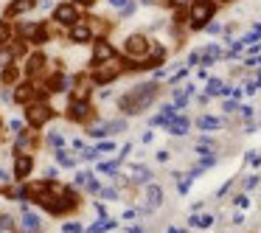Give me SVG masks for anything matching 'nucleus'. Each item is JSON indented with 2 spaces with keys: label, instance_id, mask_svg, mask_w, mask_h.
I'll list each match as a JSON object with an SVG mask.
<instances>
[{
  "label": "nucleus",
  "instance_id": "5",
  "mask_svg": "<svg viewBox=\"0 0 261 233\" xmlns=\"http://www.w3.org/2000/svg\"><path fill=\"white\" fill-rule=\"evenodd\" d=\"M124 70V65L121 62H115V59H107V62H101V67H99V73H96V82H113L118 73Z\"/></svg>",
  "mask_w": 261,
  "mask_h": 233
},
{
  "label": "nucleus",
  "instance_id": "3",
  "mask_svg": "<svg viewBox=\"0 0 261 233\" xmlns=\"http://www.w3.org/2000/svg\"><path fill=\"white\" fill-rule=\"evenodd\" d=\"M51 115H54V110L48 104H28V124L31 127H42Z\"/></svg>",
  "mask_w": 261,
  "mask_h": 233
},
{
  "label": "nucleus",
  "instance_id": "24",
  "mask_svg": "<svg viewBox=\"0 0 261 233\" xmlns=\"http://www.w3.org/2000/svg\"><path fill=\"white\" fill-rule=\"evenodd\" d=\"M62 231H65V233H79V225H73V222H70V225H65Z\"/></svg>",
  "mask_w": 261,
  "mask_h": 233
},
{
  "label": "nucleus",
  "instance_id": "26",
  "mask_svg": "<svg viewBox=\"0 0 261 233\" xmlns=\"http://www.w3.org/2000/svg\"><path fill=\"white\" fill-rule=\"evenodd\" d=\"M171 3H174V6L180 9V6H185V3H188V0H171Z\"/></svg>",
  "mask_w": 261,
  "mask_h": 233
},
{
  "label": "nucleus",
  "instance_id": "12",
  "mask_svg": "<svg viewBox=\"0 0 261 233\" xmlns=\"http://www.w3.org/2000/svg\"><path fill=\"white\" fill-rule=\"evenodd\" d=\"M14 99L20 101V104H28V101L34 99V87H31V85H20L17 93H14Z\"/></svg>",
  "mask_w": 261,
  "mask_h": 233
},
{
  "label": "nucleus",
  "instance_id": "25",
  "mask_svg": "<svg viewBox=\"0 0 261 233\" xmlns=\"http://www.w3.org/2000/svg\"><path fill=\"white\" fill-rule=\"evenodd\" d=\"M110 6H126V0H107Z\"/></svg>",
  "mask_w": 261,
  "mask_h": 233
},
{
  "label": "nucleus",
  "instance_id": "27",
  "mask_svg": "<svg viewBox=\"0 0 261 233\" xmlns=\"http://www.w3.org/2000/svg\"><path fill=\"white\" fill-rule=\"evenodd\" d=\"M81 6H93V3H96V0H79Z\"/></svg>",
  "mask_w": 261,
  "mask_h": 233
},
{
  "label": "nucleus",
  "instance_id": "9",
  "mask_svg": "<svg viewBox=\"0 0 261 233\" xmlns=\"http://www.w3.org/2000/svg\"><path fill=\"white\" fill-rule=\"evenodd\" d=\"M45 62H48V56L42 54V51L31 54V56H28V65H25V73H28V76H37V73L45 67Z\"/></svg>",
  "mask_w": 261,
  "mask_h": 233
},
{
  "label": "nucleus",
  "instance_id": "1",
  "mask_svg": "<svg viewBox=\"0 0 261 233\" xmlns=\"http://www.w3.org/2000/svg\"><path fill=\"white\" fill-rule=\"evenodd\" d=\"M155 93H158V87H155L152 82L138 85L132 93H126L124 99H121V110H124V112H141V110H146L149 104H152V99H155Z\"/></svg>",
  "mask_w": 261,
  "mask_h": 233
},
{
  "label": "nucleus",
  "instance_id": "4",
  "mask_svg": "<svg viewBox=\"0 0 261 233\" xmlns=\"http://www.w3.org/2000/svg\"><path fill=\"white\" fill-rule=\"evenodd\" d=\"M54 17H57L59 25H73V22H79V9L70 6V3H62V6H57Z\"/></svg>",
  "mask_w": 261,
  "mask_h": 233
},
{
  "label": "nucleus",
  "instance_id": "13",
  "mask_svg": "<svg viewBox=\"0 0 261 233\" xmlns=\"http://www.w3.org/2000/svg\"><path fill=\"white\" fill-rule=\"evenodd\" d=\"M28 171H31V157H17L14 174H17V177H28Z\"/></svg>",
  "mask_w": 261,
  "mask_h": 233
},
{
  "label": "nucleus",
  "instance_id": "17",
  "mask_svg": "<svg viewBox=\"0 0 261 233\" xmlns=\"http://www.w3.org/2000/svg\"><path fill=\"white\" fill-rule=\"evenodd\" d=\"M146 194H149V208H158L160 200H163V197H160V189H158V186H152Z\"/></svg>",
  "mask_w": 261,
  "mask_h": 233
},
{
  "label": "nucleus",
  "instance_id": "23",
  "mask_svg": "<svg viewBox=\"0 0 261 233\" xmlns=\"http://www.w3.org/2000/svg\"><path fill=\"white\" fill-rule=\"evenodd\" d=\"M101 171H104V174H115V163H104Z\"/></svg>",
  "mask_w": 261,
  "mask_h": 233
},
{
  "label": "nucleus",
  "instance_id": "11",
  "mask_svg": "<svg viewBox=\"0 0 261 233\" xmlns=\"http://www.w3.org/2000/svg\"><path fill=\"white\" fill-rule=\"evenodd\" d=\"M34 6V0H14V3H9V9H6V14L9 17H17V14H23V11H28Z\"/></svg>",
  "mask_w": 261,
  "mask_h": 233
},
{
  "label": "nucleus",
  "instance_id": "10",
  "mask_svg": "<svg viewBox=\"0 0 261 233\" xmlns=\"http://www.w3.org/2000/svg\"><path fill=\"white\" fill-rule=\"evenodd\" d=\"M20 225H23V231H28V233H37V231H42V222L37 219L34 213H28V211H25L23 216H20Z\"/></svg>",
  "mask_w": 261,
  "mask_h": 233
},
{
  "label": "nucleus",
  "instance_id": "8",
  "mask_svg": "<svg viewBox=\"0 0 261 233\" xmlns=\"http://www.w3.org/2000/svg\"><path fill=\"white\" fill-rule=\"evenodd\" d=\"M70 40L76 45H84V42H90L93 40V31H90V25H84V22H73L70 25Z\"/></svg>",
  "mask_w": 261,
  "mask_h": 233
},
{
  "label": "nucleus",
  "instance_id": "14",
  "mask_svg": "<svg viewBox=\"0 0 261 233\" xmlns=\"http://www.w3.org/2000/svg\"><path fill=\"white\" fill-rule=\"evenodd\" d=\"M70 115H73L76 121H84V118L90 115V107H87L84 101H73V110H70Z\"/></svg>",
  "mask_w": 261,
  "mask_h": 233
},
{
  "label": "nucleus",
  "instance_id": "18",
  "mask_svg": "<svg viewBox=\"0 0 261 233\" xmlns=\"http://www.w3.org/2000/svg\"><path fill=\"white\" fill-rule=\"evenodd\" d=\"M200 127H202V129H216V127H219V121H216V118H211V115H202V118H200Z\"/></svg>",
  "mask_w": 261,
  "mask_h": 233
},
{
  "label": "nucleus",
  "instance_id": "7",
  "mask_svg": "<svg viewBox=\"0 0 261 233\" xmlns=\"http://www.w3.org/2000/svg\"><path fill=\"white\" fill-rule=\"evenodd\" d=\"M146 37H141V34H129L126 37V42H124V51L126 54H132V56H143L146 54Z\"/></svg>",
  "mask_w": 261,
  "mask_h": 233
},
{
  "label": "nucleus",
  "instance_id": "2",
  "mask_svg": "<svg viewBox=\"0 0 261 233\" xmlns=\"http://www.w3.org/2000/svg\"><path fill=\"white\" fill-rule=\"evenodd\" d=\"M211 17H214V3H211V0H200V3H194V9H191V28H202Z\"/></svg>",
  "mask_w": 261,
  "mask_h": 233
},
{
  "label": "nucleus",
  "instance_id": "6",
  "mask_svg": "<svg viewBox=\"0 0 261 233\" xmlns=\"http://www.w3.org/2000/svg\"><path fill=\"white\" fill-rule=\"evenodd\" d=\"M107 59H113V45H110V40L99 37L96 45H93V62L101 65V62H107Z\"/></svg>",
  "mask_w": 261,
  "mask_h": 233
},
{
  "label": "nucleus",
  "instance_id": "15",
  "mask_svg": "<svg viewBox=\"0 0 261 233\" xmlns=\"http://www.w3.org/2000/svg\"><path fill=\"white\" fill-rule=\"evenodd\" d=\"M169 129H171L174 135H182V132H188V121H185V118H174Z\"/></svg>",
  "mask_w": 261,
  "mask_h": 233
},
{
  "label": "nucleus",
  "instance_id": "21",
  "mask_svg": "<svg viewBox=\"0 0 261 233\" xmlns=\"http://www.w3.org/2000/svg\"><path fill=\"white\" fill-rule=\"evenodd\" d=\"M9 34H12V28H9L6 22H0V45H6V40H9Z\"/></svg>",
  "mask_w": 261,
  "mask_h": 233
},
{
  "label": "nucleus",
  "instance_id": "19",
  "mask_svg": "<svg viewBox=\"0 0 261 233\" xmlns=\"http://www.w3.org/2000/svg\"><path fill=\"white\" fill-rule=\"evenodd\" d=\"M12 48H3V45H0V65H9V62H12Z\"/></svg>",
  "mask_w": 261,
  "mask_h": 233
},
{
  "label": "nucleus",
  "instance_id": "16",
  "mask_svg": "<svg viewBox=\"0 0 261 233\" xmlns=\"http://www.w3.org/2000/svg\"><path fill=\"white\" fill-rule=\"evenodd\" d=\"M51 90H70V79L54 76V79H51Z\"/></svg>",
  "mask_w": 261,
  "mask_h": 233
},
{
  "label": "nucleus",
  "instance_id": "20",
  "mask_svg": "<svg viewBox=\"0 0 261 233\" xmlns=\"http://www.w3.org/2000/svg\"><path fill=\"white\" fill-rule=\"evenodd\" d=\"M14 79H17V70H14V67H6V70H3V82H6V85H12Z\"/></svg>",
  "mask_w": 261,
  "mask_h": 233
},
{
  "label": "nucleus",
  "instance_id": "22",
  "mask_svg": "<svg viewBox=\"0 0 261 233\" xmlns=\"http://www.w3.org/2000/svg\"><path fill=\"white\" fill-rule=\"evenodd\" d=\"M194 225H197V228H208V225H211V216H197Z\"/></svg>",
  "mask_w": 261,
  "mask_h": 233
}]
</instances>
